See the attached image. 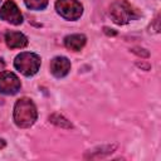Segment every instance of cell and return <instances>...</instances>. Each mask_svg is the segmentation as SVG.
Returning <instances> with one entry per match:
<instances>
[{
	"label": "cell",
	"mask_w": 161,
	"mask_h": 161,
	"mask_svg": "<svg viewBox=\"0 0 161 161\" xmlns=\"http://www.w3.org/2000/svg\"><path fill=\"white\" fill-rule=\"evenodd\" d=\"M103 30H104V33L107 34V35H116V31L113 30V29H109V28H103Z\"/></svg>",
	"instance_id": "4fadbf2b"
},
{
	"label": "cell",
	"mask_w": 161,
	"mask_h": 161,
	"mask_svg": "<svg viewBox=\"0 0 161 161\" xmlns=\"http://www.w3.org/2000/svg\"><path fill=\"white\" fill-rule=\"evenodd\" d=\"M70 70V62L65 57H55L50 62V72L57 78L65 77Z\"/></svg>",
	"instance_id": "52a82bcc"
},
{
	"label": "cell",
	"mask_w": 161,
	"mask_h": 161,
	"mask_svg": "<svg viewBox=\"0 0 161 161\" xmlns=\"http://www.w3.org/2000/svg\"><path fill=\"white\" fill-rule=\"evenodd\" d=\"M5 67V62L3 60V58H0V69H3Z\"/></svg>",
	"instance_id": "9a60e30c"
},
{
	"label": "cell",
	"mask_w": 161,
	"mask_h": 161,
	"mask_svg": "<svg viewBox=\"0 0 161 161\" xmlns=\"http://www.w3.org/2000/svg\"><path fill=\"white\" fill-rule=\"evenodd\" d=\"M132 52L136 53V54H138V55H141V57H143V58H147V57H148V52H146V50L142 49V48H133Z\"/></svg>",
	"instance_id": "7c38bea8"
},
{
	"label": "cell",
	"mask_w": 161,
	"mask_h": 161,
	"mask_svg": "<svg viewBox=\"0 0 161 161\" xmlns=\"http://www.w3.org/2000/svg\"><path fill=\"white\" fill-rule=\"evenodd\" d=\"M109 15L117 25H125L141 16L138 9L131 5L127 0H116L109 6Z\"/></svg>",
	"instance_id": "7a4b0ae2"
},
{
	"label": "cell",
	"mask_w": 161,
	"mask_h": 161,
	"mask_svg": "<svg viewBox=\"0 0 161 161\" xmlns=\"http://www.w3.org/2000/svg\"><path fill=\"white\" fill-rule=\"evenodd\" d=\"M49 119H50L52 123H54V125H57L58 127H62V128H72V127H73L72 123H70L64 116H62V114H59V113H53V114L49 117Z\"/></svg>",
	"instance_id": "30bf717a"
},
{
	"label": "cell",
	"mask_w": 161,
	"mask_h": 161,
	"mask_svg": "<svg viewBox=\"0 0 161 161\" xmlns=\"http://www.w3.org/2000/svg\"><path fill=\"white\" fill-rule=\"evenodd\" d=\"M14 67L25 77H31L40 68V57L35 53L23 52L15 57Z\"/></svg>",
	"instance_id": "3957f363"
},
{
	"label": "cell",
	"mask_w": 161,
	"mask_h": 161,
	"mask_svg": "<svg viewBox=\"0 0 161 161\" xmlns=\"http://www.w3.org/2000/svg\"><path fill=\"white\" fill-rule=\"evenodd\" d=\"M0 1H1V0H0Z\"/></svg>",
	"instance_id": "2e32d148"
},
{
	"label": "cell",
	"mask_w": 161,
	"mask_h": 161,
	"mask_svg": "<svg viewBox=\"0 0 161 161\" xmlns=\"http://www.w3.org/2000/svg\"><path fill=\"white\" fill-rule=\"evenodd\" d=\"M55 10L65 20H77L83 14V6L78 0H57Z\"/></svg>",
	"instance_id": "277c9868"
},
{
	"label": "cell",
	"mask_w": 161,
	"mask_h": 161,
	"mask_svg": "<svg viewBox=\"0 0 161 161\" xmlns=\"http://www.w3.org/2000/svg\"><path fill=\"white\" fill-rule=\"evenodd\" d=\"M21 83L18 75L9 70L0 72V93L6 96L16 94L20 91Z\"/></svg>",
	"instance_id": "5b68a950"
},
{
	"label": "cell",
	"mask_w": 161,
	"mask_h": 161,
	"mask_svg": "<svg viewBox=\"0 0 161 161\" xmlns=\"http://www.w3.org/2000/svg\"><path fill=\"white\" fill-rule=\"evenodd\" d=\"M38 111L30 98H20L14 106V122L20 128H28L35 123Z\"/></svg>",
	"instance_id": "6da1fadb"
},
{
	"label": "cell",
	"mask_w": 161,
	"mask_h": 161,
	"mask_svg": "<svg viewBox=\"0 0 161 161\" xmlns=\"http://www.w3.org/2000/svg\"><path fill=\"white\" fill-rule=\"evenodd\" d=\"M5 43L10 49H21L28 45V38L20 31L9 30L5 33Z\"/></svg>",
	"instance_id": "ba28073f"
},
{
	"label": "cell",
	"mask_w": 161,
	"mask_h": 161,
	"mask_svg": "<svg viewBox=\"0 0 161 161\" xmlns=\"http://www.w3.org/2000/svg\"><path fill=\"white\" fill-rule=\"evenodd\" d=\"M5 146H6V142H5V140L0 137V150H1V148H4Z\"/></svg>",
	"instance_id": "5bb4252c"
},
{
	"label": "cell",
	"mask_w": 161,
	"mask_h": 161,
	"mask_svg": "<svg viewBox=\"0 0 161 161\" xmlns=\"http://www.w3.org/2000/svg\"><path fill=\"white\" fill-rule=\"evenodd\" d=\"M0 19L13 25H20L23 23V15L14 0H6L0 9Z\"/></svg>",
	"instance_id": "8992f818"
},
{
	"label": "cell",
	"mask_w": 161,
	"mask_h": 161,
	"mask_svg": "<svg viewBox=\"0 0 161 161\" xmlns=\"http://www.w3.org/2000/svg\"><path fill=\"white\" fill-rule=\"evenodd\" d=\"M87 43V38L84 34H70L64 38V45L67 49L72 52H79Z\"/></svg>",
	"instance_id": "9c48e42d"
},
{
	"label": "cell",
	"mask_w": 161,
	"mask_h": 161,
	"mask_svg": "<svg viewBox=\"0 0 161 161\" xmlns=\"http://www.w3.org/2000/svg\"><path fill=\"white\" fill-rule=\"evenodd\" d=\"M49 0H24V4L30 10H43L47 8Z\"/></svg>",
	"instance_id": "8fae6325"
}]
</instances>
